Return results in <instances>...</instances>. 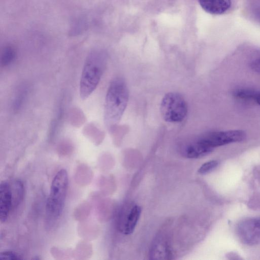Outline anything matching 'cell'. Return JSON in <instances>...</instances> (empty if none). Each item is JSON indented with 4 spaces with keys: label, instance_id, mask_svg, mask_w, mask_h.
I'll list each match as a JSON object with an SVG mask.
<instances>
[{
    "label": "cell",
    "instance_id": "cell-15",
    "mask_svg": "<svg viewBox=\"0 0 260 260\" xmlns=\"http://www.w3.org/2000/svg\"><path fill=\"white\" fill-rule=\"evenodd\" d=\"M217 160H212L203 164L198 170V172L201 174L208 173L213 170L218 165Z\"/></svg>",
    "mask_w": 260,
    "mask_h": 260
},
{
    "label": "cell",
    "instance_id": "cell-6",
    "mask_svg": "<svg viewBox=\"0 0 260 260\" xmlns=\"http://www.w3.org/2000/svg\"><path fill=\"white\" fill-rule=\"evenodd\" d=\"M241 241L248 245L260 243V217L248 218L241 221L237 228Z\"/></svg>",
    "mask_w": 260,
    "mask_h": 260
},
{
    "label": "cell",
    "instance_id": "cell-2",
    "mask_svg": "<svg viewBox=\"0 0 260 260\" xmlns=\"http://www.w3.org/2000/svg\"><path fill=\"white\" fill-rule=\"evenodd\" d=\"M104 60L102 54L95 51L88 56L83 66L79 84L82 100L87 99L98 85L103 72Z\"/></svg>",
    "mask_w": 260,
    "mask_h": 260
},
{
    "label": "cell",
    "instance_id": "cell-10",
    "mask_svg": "<svg viewBox=\"0 0 260 260\" xmlns=\"http://www.w3.org/2000/svg\"><path fill=\"white\" fill-rule=\"evenodd\" d=\"M213 150V148L206 145L200 140H197L187 145L183 151V154L190 158H197L204 156Z\"/></svg>",
    "mask_w": 260,
    "mask_h": 260
},
{
    "label": "cell",
    "instance_id": "cell-3",
    "mask_svg": "<svg viewBox=\"0 0 260 260\" xmlns=\"http://www.w3.org/2000/svg\"><path fill=\"white\" fill-rule=\"evenodd\" d=\"M69 185L68 174L66 169L60 170L54 177L46 205V213L50 217L58 218L65 204Z\"/></svg>",
    "mask_w": 260,
    "mask_h": 260
},
{
    "label": "cell",
    "instance_id": "cell-11",
    "mask_svg": "<svg viewBox=\"0 0 260 260\" xmlns=\"http://www.w3.org/2000/svg\"><path fill=\"white\" fill-rule=\"evenodd\" d=\"M259 90L251 88H238L233 91V95L241 100H252L255 102Z\"/></svg>",
    "mask_w": 260,
    "mask_h": 260
},
{
    "label": "cell",
    "instance_id": "cell-7",
    "mask_svg": "<svg viewBox=\"0 0 260 260\" xmlns=\"http://www.w3.org/2000/svg\"><path fill=\"white\" fill-rule=\"evenodd\" d=\"M13 207V196L11 184L3 181L0 184V220L2 223L7 220Z\"/></svg>",
    "mask_w": 260,
    "mask_h": 260
},
{
    "label": "cell",
    "instance_id": "cell-8",
    "mask_svg": "<svg viewBox=\"0 0 260 260\" xmlns=\"http://www.w3.org/2000/svg\"><path fill=\"white\" fill-rule=\"evenodd\" d=\"M141 212V207L137 205L133 206L124 218V221L120 222L119 230L125 235L132 234L136 227Z\"/></svg>",
    "mask_w": 260,
    "mask_h": 260
},
{
    "label": "cell",
    "instance_id": "cell-17",
    "mask_svg": "<svg viewBox=\"0 0 260 260\" xmlns=\"http://www.w3.org/2000/svg\"><path fill=\"white\" fill-rule=\"evenodd\" d=\"M250 66L252 70L260 74V57L253 60Z\"/></svg>",
    "mask_w": 260,
    "mask_h": 260
},
{
    "label": "cell",
    "instance_id": "cell-5",
    "mask_svg": "<svg viewBox=\"0 0 260 260\" xmlns=\"http://www.w3.org/2000/svg\"><path fill=\"white\" fill-rule=\"evenodd\" d=\"M245 138L246 134L243 131L231 130L211 132L201 137L199 140L214 149L231 143L242 141Z\"/></svg>",
    "mask_w": 260,
    "mask_h": 260
},
{
    "label": "cell",
    "instance_id": "cell-1",
    "mask_svg": "<svg viewBox=\"0 0 260 260\" xmlns=\"http://www.w3.org/2000/svg\"><path fill=\"white\" fill-rule=\"evenodd\" d=\"M128 91L123 79L116 78L107 90L105 104L104 121L110 128L118 123L126 107Z\"/></svg>",
    "mask_w": 260,
    "mask_h": 260
},
{
    "label": "cell",
    "instance_id": "cell-16",
    "mask_svg": "<svg viewBox=\"0 0 260 260\" xmlns=\"http://www.w3.org/2000/svg\"><path fill=\"white\" fill-rule=\"evenodd\" d=\"M23 258L18 253L10 251H3L0 253L1 260H20Z\"/></svg>",
    "mask_w": 260,
    "mask_h": 260
},
{
    "label": "cell",
    "instance_id": "cell-9",
    "mask_svg": "<svg viewBox=\"0 0 260 260\" xmlns=\"http://www.w3.org/2000/svg\"><path fill=\"white\" fill-rule=\"evenodd\" d=\"M200 6L206 12L212 14H221L231 7V0H199Z\"/></svg>",
    "mask_w": 260,
    "mask_h": 260
},
{
    "label": "cell",
    "instance_id": "cell-19",
    "mask_svg": "<svg viewBox=\"0 0 260 260\" xmlns=\"http://www.w3.org/2000/svg\"><path fill=\"white\" fill-rule=\"evenodd\" d=\"M255 102L260 106V90L259 91L258 94Z\"/></svg>",
    "mask_w": 260,
    "mask_h": 260
},
{
    "label": "cell",
    "instance_id": "cell-13",
    "mask_svg": "<svg viewBox=\"0 0 260 260\" xmlns=\"http://www.w3.org/2000/svg\"><path fill=\"white\" fill-rule=\"evenodd\" d=\"M27 91L26 88L23 86L16 93L13 102V108L14 111H18L22 106L26 97Z\"/></svg>",
    "mask_w": 260,
    "mask_h": 260
},
{
    "label": "cell",
    "instance_id": "cell-12",
    "mask_svg": "<svg viewBox=\"0 0 260 260\" xmlns=\"http://www.w3.org/2000/svg\"><path fill=\"white\" fill-rule=\"evenodd\" d=\"M12 196H13V206L18 205L23 196V185L19 180H16L11 185Z\"/></svg>",
    "mask_w": 260,
    "mask_h": 260
},
{
    "label": "cell",
    "instance_id": "cell-4",
    "mask_svg": "<svg viewBox=\"0 0 260 260\" xmlns=\"http://www.w3.org/2000/svg\"><path fill=\"white\" fill-rule=\"evenodd\" d=\"M163 119L170 123L180 122L187 113V105L184 99L177 92H169L163 97L160 107Z\"/></svg>",
    "mask_w": 260,
    "mask_h": 260
},
{
    "label": "cell",
    "instance_id": "cell-14",
    "mask_svg": "<svg viewBox=\"0 0 260 260\" xmlns=\"http://www.w3.org/2000/svg\"><path fill=\"white\" fill-rule=\"evenodd\" d=\"M15 57V52L11 48L8 47L5 49L1 57L2 66L6 67L13 62Z\"/></svg>",
    "mask_w": 260,
    "mask_h": 260
},
{
    "label": "cell",
    "instance_id": "cell-18",
    "mask_svg": "<svg viewBox=\"0 0 260 260\" xmlns=\"http://www.w3.org/2000/svg\"><path fill=\"white\" fill-rule=\"evenodd\" d=\"M254 13L256 18L260 22V1L257 2L254 6Z\"/></svg>",
    "mask_w": 260,
    "mask_h": 260
}]
</instances>
